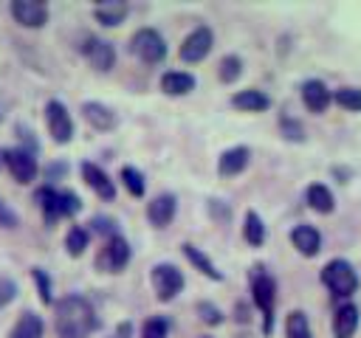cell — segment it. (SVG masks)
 Listing matches in <instances>:
<instances>
[{
    "label": "cell",
    "mask_w": 361,
    "mask_h": 338,
    "mask_svg": "<svg viewBox=\"0 0 361 338\" xmlns=\"http://www.w3.org/2000/svg\"><path fill=\"white\" fill-rule=\"evenodd\" d=\"M220 79L223 82H234L240 73H243V62H240V56H234V54H228V56H223L220 59Z\"/></svg>",
    "instance_id": "30"
},
{
    "label": "cell",
    "mask_w": 361,
    "mask_h": 338,
    "mask_svg": "<svg viewBox=\"0 0 361 338\" xmlns=\"http://www.w3.org/2000/svg\"><path fill=\"white\" fill-rule=\"evenodd\" d=\"M248 158H251V152H248L245 146H234V149H226V152L220 155L217 172H220L223 177H228V175H240V172L248 166Z\"/></svg>",
    "instance_id": "19"
},
{
    "label": "cell",
    "mask_w": 361,
    "mask_h": 338,
    "mask_svg": "<svg viewBox=\"0 0 361 338\" xmlns=\"http://www.w3.org/2000/svg\"><path fill=\"white\" fill-rule=\"evenodd\" d=\"M282 130H285V138H290V141H302V127H299L296 121L285 118V121H282Z\"/></svg>",
    "instance_id": "38"
},
{
    "label": "cell",
    "mask_w": 361,
    "mask_h": 338,
    "mask_svg": "<svg viewBox=\"0 0 361 338\" xmlns=\"http://www.w3.org/2000/svg\"><path fill=\"white\" fill-rule=\"evenodd\" d=\"M8 338H42V318L37 313H23L11 327Z\"/></svg>",
    "instance_id": "23"
},
{
    "label": "cell",
    "mask_w": 361,
    "mask_h": 338,
    "mask_svg": "<svg viewBox=\"0 0 361 338\" xmlns=\"http://www.w3.org/2000/svg\"><path fill=\"white\" fill-rule=\"evenodd\" d=\"M93 228H96V231H102V234H107V239H110V237H116V223H113V220H107V217H96V220H93Z\"/></svg>",
    "instance_id": "37"
},
{
    "label": "cell",
    "mask_w": 361,
    "mask_h": 338,
    "mask_svg": "<svg viewBox=\"0 0 361 338\" xmlns=\"http://www.w3.org/2000/svg\"><path fill=\"white\" fill-rule=\"evenodd\" d=\"M322 282L336 296H350L358 287V276H355V270L347 259H330L322 268Z\"/></svg>",
    "instance_id": "4"
},
{
    "label": "cell",
    "mask_w": 361,
    "mask_h": 338,
    "mask_svg": "<svg viewBox=\"0 0 361 338\" xmlns=\"http://www.w3.org/2000/svg\"><path fill=\"white\" fill-rule=\"evenodd\" d=\"M152 287H155V296L161 299V301H169V299H175L178 293H180V287H183V273L175 268V265H155L152 268Z\"/></svg>",
    "instance_id": "7"
},
{
    "label": "cell",
    "mask_w": 361,
    "mask_h": 338,
    "mask_svg": "<svg viewBox=\"0 0 361 338\" xmlns=\"http://www.w3.org/2000/svg\"><path fill=\"white\" fill-rule=\"evenodd\" d=\"M212 31L206 28V25H200V28H195L186 39H183V45H180V59L183 62H200L209 51H212Z\"/></svg>",
    "instance_id": "11"
},
{
    "label": "cell",
    "mask_w": 361,
    "mask_h": 338,
    "mask_svg": "<svg viewBox=\"0 0 361 338\" xmlns=\"http://www.w3.org/2000/svg\"><path fill=\"white\" fill-rule=\"evenodd\" d=\"M358 327V307L355 304H341L333 315V335L336 338H353Z\"/></svg>",
    "instance_id": "17"
},
{
    "label": "cell",
    "mask_w": 361,
    "mask_h": 338,
    "mask_svg": "<svg viewBox=\"0 0 361 338\" xmlns=\"http://www.w3.org/2000/svg\"><path fill=\"white\" fill-rule=\"evenodd\" d=\"M251 293H254V304L262 310L265 315V324L262 330L271 332V324H274V299H276V284L271 279V273H265L262 265H257L251 270Z\"/></svg>",
    "instance_id": "3"
},
{
    "label": "cell",
    "mask_w": 361,
    "mask_h": 338,
    "mask_svg": "<svg viewBox=\"0 0 361 338\" xmlns=\"http://www.w3.org/2000/svg\"><path fill=\"white\" fill-rule=\"evenodd\" d=\"M82 113H85V118H87V124L90 127H96V130H113L116 127V113L110 110V107H104V104H99V101H85L82 104Z\"/></svg>",
    "instance_id": "18"
},
{
    "label": "cell",
    "mask_w": 361,
    "mask_h": 338,
    "mask_svg": "<svg viewBox=\"0 0 361 338\" xmlns=\"http://www.w3.org/2000/svg\"><path fill=\"white\" fill-rule=\"evenodd\" d=\"M17 296V284L11 279H0V307H6Z\"/></svg>",
    "instance_id": "35"
},
{
    "label": "cell",
    "mask_w": 361,
    "mask_h": 338,
    "mask_svg": "<svg viewBox=\"0 0 361 338\" xmlns=\"http://www.w3.org/2000/svg\"><path fill=\"white\" fill-rule=\"evenodd\" d=\"M0 163H3V152H0Z\"/></svg>",
    "instance_id": "39"
},
{
    "label": "cell",
    "mask_w": 361,
    "mask_h": 338,
    "mask_svg": "<svg viewBox=\"0 0 361 338\" xmlns=\"http://www.w3.org/2000/svg\"><path fill=\"white\" fill-rule=\"evenodd\" d=\"M127 259H130V245L116 234V237H110V239L104 242V248L99 251L96 265H99L102 270H107V273H116V270H121V268L127 265Z\"/></svg>",
    "instance_id": "9"
},
{
    "label": "cell",
    "mask_w": 361,
    "mask_h": 338,
    "mask_svg": "<svg viewBox=\"0 0 361 338\" xmlns=\"http://www.w3.org/2000/svg\"><path fill=\"white\" fill-rule=\"evenodd\" d=\"M0 225H3V228H17V225H20V217H17L3 200H0Z\"/></svg>",
    "instance_id": "36"
},
{
    "label": "cell",
    "mask_w": 361,
    "mask_h": 338,
    "mask_svg": "<svg viewBox=\"0 0 361 338\" xmlns=\"http://www.w3.org/2000/svg\"><path fill=\"white\" fill-rule=\"evenodd\" d=\"M121 180H124V186H127V192H130L133 197H141V194H144V177H141L138 169L124 166V169H121Z\"/></svg>",
    "instance_id": "31"
},
{
    "label": "cell",
    "mask_w": 361,
    "mask_h": 338,
    "mask_svg": "<svg viewBox=\"0 0 361 338\" xmlns=\"http://www.w3.org/2000/svg\"><path fill=\"white\" fill-rule=\"evenodd\" d=\"M195 87V76L186 73V70H166L161 76V90L169 93V96H183Z\"/></svg>",
    "instance_id": "20"
},
{
    "label": "cell",
    "mask_w": 361,
    "mask_h": 338,
    "mask_svg": "<svg viewBox=\"0 0 361 338\" xmlns=\"http://www.w3.org/2000/svg\"><path fill=\"white\" fill-rule=\"evenodd\" d=\"M231 104H234L237 110L259 113V110H268V107H271V99H268L262 90H240V93H234Z\"/></svg>",
    "instance_id": "21"
},
{
    "label": "cell",
    "mask_w": 361,
    "mask_h": 338,
    "mask_svg": "<svg viewBox=\"0 0 361 338\" xmlns=\"http://www.w3.org/2000/svg\"><path fill=\"white\" fill-rule=\"evenodd\" d=\"M93 17H96L102 25H118V23L127 17V3H121V0L99 3V6L93 8Z\"/></svg>",
    "instance_id": "22"
},
{
    "label": "cell",
    "mask_w": 361,
    "mask_h": 338,
    "mask_svg": "<svg viewBox=\"0 0 361 338\" xmlns=\"http://www.w3.org/2000/svg\"><path fill=\"white\" fill-rule=\"evenodd\" d=\"M285 335H288V338H313V335H310L307 315H305L302 310L288 313V321H285Z\"/></svg>",
    "instance_id": "26"
},
{
    "label": "cell",
    "mask_w": 361,
    "mask_h": 338,
    "mask_svg": "<svg viewBox=\"0 0 361 338\" xmlns=\"http://www.w3.org/2000/svg\"><path fill=\"white\" fill-rule=\"evenodd\" d=\"M290 242H293V248L302 256H316L319 254V245H322V234L313 225H296L290 231Z\"/></svg>",
    "instance_id": "15"
},
{
    "label": "cell",
    "mask_w": 361,
    "mask_h": 338,
    "mask_svg": "<svg viewBox=\"0 0 361 338\" xmlns=\"http://www.w3.org/2000/svg\"><path fill=\"white\" fill-rule=\"evenodd\" d=\"M11 14H14V20H17L20 25H25V28H39V25H45V20H48V6H45L42 0H14V3H11Z\"/></svg>",
    "instance_id": "10"
},
{
    "label": "cell",
    "mask_w": 361,
    "mask_h": 338,
    "mask_svg": "<svg viewBox=\"0 0 361 338\" xmlns=\"http://www.w3.org/2000/svg\"><path fill=\"white\" fill-rule=\"evenodd\" d=\"M133 54L141 56L147 65H155L166 56V45H164V37L155 31V28H141L133 34Z\"/></svg>",
    "instance_id": "5"
},
{
    "label": "cell",
    "mask_w": 361,
    "mask_h": 338,
    "mask_svg": "<svg viewBox=\"0 0 361 338\" xmlns=\"http://www.w3.org/2000/svg\"><path fill=\"white\" fill-rule=\"evenodd\" d=\"M54 327L59 338H87L99 327V318L85 296H65L56 301Z\"/></svg>",
    "instance_id": "1"
},
{
    "label": "cell",
    "mask_w": 361,
    "mask_h": 338,
    "mask_svg": "<svg viewBox=\"0 0 361 338\" xmlns=\"http://www.w3.org/2000/svg\"><path fill=\"white\" fill-rule=\"evenodd\" d=\"M330 99H333V93L327 90V84L322 79H307L302 84V101H305V107L310 113H324L327 104H330Z\"/></svg>",
    "instance_id": "13"
},
{
    "label": "cell",
    "mask_w": 361,
    "mask_h": 338,
    "mask_svg": "<svg viewBox=\"0 0 361 338\" xmlns=\"http://www.w3.org/2000/svg\"><path fill=\"white\" fill-rule=\"evenodd\" d=\"M141 338H166V321H164V318H149V321L144 324Z\"/></svg>",
    "instance_id": "32"
},
{
    "label": "cell",
    "mask_w": 361,
    "mask_h": 338,
    "mask_svg": "<svg viewBox=\"0 0 361 338\" xmlns=\"http://www.w3.org/2000/svg\"><path fill=\"white\" fill-rule=\"evenodd\" d=\"M333 99L347 110H361V87H338Z\"/></svg>",
    "instance_id": "29"
},
{
    "label": "cell",
    "mask_w": 361,
    "mask_h": 338,
    "mask_svg": "<svg viewBox=\"0 0 361 338\" xmlns=\"http://www.w3.org/2000/svg\"><path fill=\"white\" fill-rule=\"evenodd\" d=\"M197 313H200V318L209 321V324H220V321H223V315H220V310H217L214 304L200 301V304H197Z\"/></svg>",
    "instance_id": "34"
},
{
    "label": "cell",
    "mask_w": 361,
    "mask_h": 338,
    "mask_svg": "<svg viewBox=\"0 0 361 338\" xmlns=\"http://www.w3.org/2000/svg\"><path fill=\"white\" fill-rule=\"evenodd\" d=\"M147 217H149L152 225L166 228V225L172 223V217H175V197H172V194H158V197L147 206Z\"/></svg>",
    "instance_id": "16"
},
{
    "label": "cell",
    "mask_w": 361,
    "mask_h": 338,
    "mask_svg": "<svg viewBox=\"0 0 361 338\" xmlns=\"http://www.w3.org/2000/svg\"><path fill=\"white\" fill-rule=\"evenodd\" d=\"M183 254L189 256V262H192V265H195L200 273H206V276H212V279H223V273H220V270L212 265V259H209L206 254H200L195 245H189V242H186V245H183Z\"/></svg>",
    "instance_id": "25"
},
{
    "label": "cell",
    "mask_w": 361,
    "mask_h": 338,
    "mask_svg": "<svg viewBox=\"0 0 361 338\" xmlns=\"http://www.w3.org/2000/svg\"><path fill=\"white\" fill-rule=\"evenodd\" d=\"M45 124H48V132L56 144H68L73 138V121H71V113L65 110L62 101L45 104Z\"/></svg>",
    "instance_id": "6"
},
{
    "label": "cell",
    "mask_w": 361,
    "mask_h": 338,
    "mask_svg": "<svg viewBox=\"0 0 361 338\" xmlns=\"http://www.w3.org/2000/svg\"><path fill=\"white\" fill-rule=\"evenodd\" d=\"M65 245H68V254L71 256H82V251L87 248V231L82 225H73L65 237Z\"/></svg>",
    "instance_id": "28"
},
{
    "label": "cell",
    "mask_w": 361,
    "mask_h": 338,
    "mask_svg": "<svg viewBox=\"0 0 361 338\" xmlns=\"http://www.w3.org/2000/svg\"><path fill=\"white\" fill-rule=\"evenodd\" d=\"M3 163L8 166V172L17 183H31L37 177V158L28 149H6Z\"/></svg>",
    "instance_id": "8"
},
{
    "label": "cell",
    "mask_w": 361,
    "mask_h": 338,
    "mask_svg": "<svg viewBox=\"0 0 361 338\" xmlns=\"http://www.w3.org/2000/svg\"><path fill=\"white\" fill-rule=\"evenodd\" d=\"M82 177H85V183H87L102 200H113V197H116V186H113V180H110L96 163H82Z\"/></svg>",
    "instance_id": "14"
},
{
    "label": "cell",
    "mask_w": 361,
    "mask_h": 338,
    "mask_svg": "<svg viewBox=\"0 0 361 338\" xmlns=\"http://www.w3.org/2000/svg\"><path fill=\"white\" fill-rule=\"evenodd\" d=\"M85 56H87V62H90L96 70H110L113 62H116L113 45H110L107 39H99V37H90V39L85 42Z\"/></svg>",
    "instance_id": "12"
},
{
    "label": "cell",
    "mask_w": 361,
    "mask_h": 338,
    "mask_svg": "<svg viewBox=\"0 0 361 338\" xmlns=\"http://www.w3.org/2000/svg\"><path fill=\"white\" fill-rule=\"evenodd\" d=\"M34 279H37V284H39V299H42L45 304H51V282H48V276L42 273V268H34Z\"/></svg>",
    "instance_id": "33"
},
{
    "label": "cell",
    "mask_w": 361,
    "mask_h": 338,
    "mask_svg": "<svg viewBox=\"0 0 361 338\" xmlns=\"http://www.w3.org/2000/svg\"><path fill=\"white\" fill-rule=\"evenodd\" d=\"M37 203H39L42 217H45L48 225H54L59 217H73L82 208V200L73 192H59V189H51V186L37 192Z\"/></svg>",
    "instance_id": "2"
},
{
    "label": "cell",
    "mask_w": 361,
    "mask_h": 338,
    "mask_svg": "<svg viewBox=\"0 0 361 338\" xmlns=\"http://www.w3.org/2000/svg\"><path fill=\"white\" fill-rule=\"evenodd\" d=\"M243 234H245V239H248L251 245H262V239H265V225H262V220H259L257 211H248V214H245V228H243Z\"/></svg>",
    "instance_id": "27"
},
{
    "label": "cell",
    "mask_w": 361,
    "mask_h": 338,
    "mask_svg": "<svg viewBox=\"0 0 361 338\" xmlns=\"http://www.w3.org/2000/svg\"><path fill=\"white\" fill-rule=\"evenodd\" d=\"M307 203H310V208H316L322 214H330L336 200H333V192L324 183H310L307 186Z\"/></svg>",
    "instance_id": "24"
}]
</instances>
